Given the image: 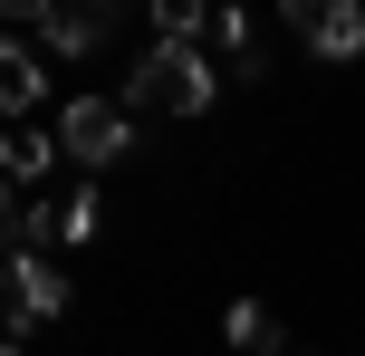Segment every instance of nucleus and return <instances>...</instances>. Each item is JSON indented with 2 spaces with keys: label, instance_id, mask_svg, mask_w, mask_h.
<instances>
[{
  "label": "nucleus",
  "instance_id": "obj_1",
  "mask_svg": "<svg viewBox=\"0 0 365 356\" xmlns=\"http://www.w3.org/2000/svg\"><path fill=\"white\" fill-rule=\"evenodd\" d=\"M212 49H173V39H154L145 58H135V87L125 106L135 116H212Z\"/></svg>",
  "mask_w": 365,
  "mask_h": 356
},
{
  "label": "nucleus",
  "instance_id": "obj_2",
  "mask_svg": "<svg viewBox=\"0 0 365 356\" xmlns=\"http://www.w3.org/2000/svg\"><path fill=\"white\" fill-rule=\"evenodd\" d=\"M125 145H135V106L125 96H68L58 106V154H77L87 173H106Z\"/></svg>",
  "mask_w": 365,
  "mask_h": 356
},
{
  "label": "nucleus",
  "instance_id": "obj_3",
  "mask_svg": "<svg viewBox=\"0 0 365 356\" xmlns=\"http://www.w3.org/2000/svg\"><path fill=\"white\" fill-rule=\"evenodd\" d=\"M289 29L317 58H365V10L356 0H289Z\"/></svg>",
  "mask_w": 365,
  "mask_h": 356
},
{
  "label": "nucleus",
  "instance_id": "obj_4",
  "mask_svg": "<svg viewBox=\"0 0 365 356\" xmlns=\"http://www.w3.org/2000/svg\"><path fill=\"white\" fill-rule=\"evenodd\" d=\"M68 308V280H58L38 250H10V327H38V318H58Z\"/></svg>",
  "mask_w": 365,
  "mask_h": 356
},
{
  "label": "nucleus",
  "instance_id": "obj_5",
  "mask_svg": "<svg viewBox=\"0 0 365 356\" xmlns=\"http://www.w3.org/2000/svg\"><path fill=\"white\" fill-rule=\"evenodd\" d=\"M10 29H19V39L38 29V49H58V58H87L96 39H106V10H19Z\"/></svg>",
  "mask_w": 365,
  "mask_h": 356
},
{
  "label": "nucleus",
  "instance_id": "obj_6",
  "mask_svg": "<svg viewBox=\"0 0 365 356\" xmlns=\"http://www.w3.org/2000/svg\"><path fill=\"white\" fill-rule=\"evenodd\" d=\"M38 96H48V58H38L29 39H10V49H0V106L29 126V106H38Z\"/></svg>",
  "mask_w": 365,
  "mask_h": 356
},
{
  "label": "nucleus",
  "instance_id": "obj_7",
  "mask_svg": "<svg viewBox=\"0 0 365 356\" xmlns=\"http://www.w3.org/2000/svg\"><path fill=\"white\" fill-rule=\"evenodd\" d=\"M48 154H58V135H38V126H10V145H0V164H10V193H29L38 173H48Z\"/></svg>",
  "mask_w": 365,
  "mask_h": 356
},
{
  "label": "nucleus",
  "instance_id": "obj_8",
  "mask_svg": "<svg viewBox=\"0 0 365 356\" xmlns=\"http://www.w3.org/2000/svg\"><path fill=\"white\" fill-rule=\"evenodd\" d=\"M221 327H231V347H240V356H269V347H279V318H269L259 299H240V308H231Z\"/></svg>",
  "mask_w": 365,
  "mask_h": 356
},
{
  "label": "nucleus",
  "instance_id": "obj_9",
  "mask_svg": "<svg viewBox=\"0 0 365 356\" xmlns=\"http://www.w3.org/2000/svg\"><path fill=\"white\" fill-rule=\"evenodd\" d=\"M58 241H96V193H87V183L58 203Z\"/></svg>",
  "mask_w": 365,
  "mask_h": 356
},
{
  "label": "nucleus",
  "instance_id": "obj_10",
  "mask_svg": "<svg viewBox=\"0 0 365 356\" xmlns=\"http://www.w3.org/2000/svg\"><path fill=\"white\" fill-rule=\"evenodd\" d=\"M269 356H317V347H298V337H279V347H269Z\"/></svg>",
  "mask_w": 365,
  "mask_h": 356
}]
</instances>
